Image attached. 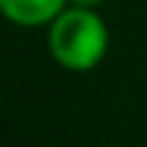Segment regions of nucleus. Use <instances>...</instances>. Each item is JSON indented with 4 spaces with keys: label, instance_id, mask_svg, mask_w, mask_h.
Wrapping results in <instances>:
<instances>
[{
    "label": "nucleus",
    "instance_id": "obj_1",
    "mask_svg": "<svg viewBox=\"0 0 147 147\" xmlns=\"http://www.w3.org/2000/svg\"><path fill=\"white\" fill-rule=\"evenodd\" d=\"M108 27L87 6H66L48 24V54L69 72H87L108 54Z\"/></svg>",
    "mask_w": 147,
    "mask_h": 147
},
{
    "label": "nucleus",
    "instance_id": "obj_2",
    "mask_svg": "<svg viewBox=\"0 0 147 147\" xmlns=\"http://www.w3.org/2000/svg\"><path fill=\"white\" fill-rule=\"evenodd\" d=\"M69 0H0V9L18 27H48Z\"/></svg>",
    "mask_w": 147,
    "mask_h": 147
},
{
    "label": "nucleus",
    "instance_id": "obj_3",
    "mask_svg": "<svg viewBox=\"0 0 147 147\" xmlns=\"http://www.w3.org/2000/svg\"><path fill=\"white\" fill-rule=\"evenodd\" d=\"M69 3H72V6H87V9H96L102 0H69Z\"/></svg>",
    "mask_w": 147,
    "mask_h": 147
}]
</instances>
